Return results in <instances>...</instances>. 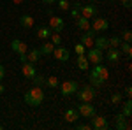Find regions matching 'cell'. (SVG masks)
Returning a JSON list of instances; mask_svg holds the SVG:
<instances>
[{"label":"cell","instance_id":"cell-21","mask_svg":"<svg viewBox=\"0 0 132 130\" xmlns=\"http://www.w3.org/2000/svg\"><path fill=\"white\" fill-rule=\"evenodd\" d=\"M37 39H41V40H48L50 39V35H51V28L50 27H37Z\"/></svg>","mask_w":132,"mask_h":130},{"label":"cell","instance_id":"cell-38","mask_svg":"<svg viewBox=\"0 0 132 130\" xmlns=\"http://www.w3.org/2000/svg\"><path fill=\"white\" fill-rule=\"evenodd\" d=\"M120 2H122V5L125 9H130L132 7V0H120Z\"/></svg>","mask_w":132,"mask_h":130},{"label":"cell","instance_id":"cell-24","mask_svg":"<svg viewBox=\"0 0 132 130\" xmlns=\"http://www.w3.org/2000/svg\"><path fill=\"white\" fill-rule=\"evenodd\" d=\"M122 114L125 116V118H130V116H132V100H130V99H127L125 102H123V106H122Z\"/></svg>","mask_w":132,"mask_h":130},{"label":"cell","instance_id":"cell-36","mask_svg":"<svg viewBox=\"0 0 132 130\" xmlns=\"http://www.w3.org/2000/svg\"><path fill=\"white\" fill-rule=\"evenodd\" d=\"M74 51H76V55H85V51H86V48L83 46L81 42H78V44L74 46Z\"/></svg>","mask_w":132,"mask_h":130},{"label":"cell","instance_id":"cell-34","mask_svg":"<svg viewBox=\"0 0 132 130\" xmlns=\"http://www.w3.org/2000/svg\"><path fill=\"white\" fill-rule=\"evenodd\" d=\"M111 102H113V104H120V102H122V91L113 93V95H111Z\"/></svg>","mask_w":132,"mask_h":130},{"label":"cell","instance_id":"cell-40","mask_svg":"<svg viewBox=\"0 0 132 130\" xmlns=\"http://www.w3.org/2000/svg\"><path fill=\"white\" fill-rule=\"evenodd\" d=\"M125 95H127V99L132 97V86H127V88H125Z\"/></svg>","mask_w":132,"mask_h":130},{"label":"cell","instance_id":"cell-27","mask_svg":"<svg viewBox=\"0 0 132 130\" xmlns=\"http://www.w3.org/2000/svg\"><path fill=\"white\" fill-rule=\"evenodd\" d=\"M78 67L79 70H88V60L85 55H78Z\"/></svg>","mask_w":132,"mask_h":130},{"label":"cell","instance_id":"cell-28","mask_svg":"<svg viewBox=\"0 0 132 130\" xmlns=\"http://www.w3.org/2000/svg\"><path fill=\"white\" fill-rule=\"evenodd\" d=\"M46 84L50 86V88H58V84H60V81L56 76H50L48 79H46Z\"/></svg>","mask_w":132,"mask_h":130},{"label":"cell","instance_id":"cell-31","mask_svg":"<svg viewBox=\"0 0 132 130\" xmlns=\"http://www.w3.org/2000/svg\"><path fill=\"white\" fill-rule=\"evenodd\" d=\"M108 42H109V48H118V46H120V42H122V39H120L118 35H113V37L108 39Z\"/></svg>","mask_w":132,"mask_h":130},{"label":"cell","instance_id":"cell-17","mask_svg":"<svg viewBox=\"0 0 132 130\" xmlns=\"http://www.w3.org/2000/svg\"><path fill=\"white\" fill-rule=\"evenodd\" d=\"M63 118H65L67 123H76V121L79 120V112H78V109H65Z\"/></svg>","mask_w":132,"mask_h":130},{"label":"cell","instance_id":"cell-43","mask_svg":"<svg viewBox=\"0 0 132 130\" xmlns=\"http://www.w3.org/2000/svg\"><path fill=\"white\" fill-rule=\"evenodd\" d=\"M4 90H5V86H4V84H2V83H0V95H2V93H4Z\"/></svg>","mask_w":132,"mask_h":130},{"label":"cell","instance_id":"cell-45","mask_svg":"<svg viewBox=\"0 0 132 130\" xmlns=\"http://www.w3.org/2000/svg\"><path fill=\"white\" fill-rule=\"evenodd\" d=\"M88 2H90V4H93V2H99V0H88Z\"/></svg>","mask_w":132,"mask_h":130},{"label":"cell","instance_id":"cell-47","mask_svg":"<svg viewBox=\"0 0 132 130\" xmlns=\"http://www.w3.org/2000/svg\"><path fill=\"white\" fill-rule=\"evenodd\" d=\"M109 2H116V0H109Z\"/></svg>","mask_w":132,"mask_h":130},{"label":"cell","instance_id":"cell-4","mask_svg":"<svg viewBox=\"0 0 132 130\" xmlns=\"http://www.w3.org/2000/svg\"><path fill=\"white\" fill-rule=\"evenodd\" d=\"M85 56H86V60H88V63H102V60H104V51L97 49V48H88V49L85 51Z\"/></svg>","mask_w":132,"mask_h":130},{"label":"cell","instance_id":"cell-7","mask_svg":"<svg viewBox=\"0 0 132 130\" xmlns=\"http://www.w3.org/2000/svg\"><path fill=\"white\" fill-rule=\"evenodd\" d=\"M50 28L51 32H55V33H62V32L65 30V20L60 18V16H50Z\"/></svg>","mask_w":132,"mask_h":130},{"label":"cell","instance_id":"cell-18","mask_svg":"<svg viewBox=\"0 0 132 130\" xmlns=\"http://www.w3.org/2000/svg\"><path fill=\"white\" fill-rule=\"evenodd\" d=\"M93 48H97V49H101V51H106L108 48H109V42H108V37H104V35H101V37L93 39Z\"/></svg>","mask_w":132,"mask_h":130},{"label":"cell","instance_id":"cell-5","mask_svg":"<svg viewBox=\"0 0 132 130\" xmlns=\"http://www.w3.org/2000/svg\"><path fill=\"white\" fill-rule=\"evenodd\" d=\"M90 28L95 32V33L108 32V28H109V21L106 20V18H99V16H95V18H93V23H90Z\"/></svg>","mask_w":132,"mask_h":130},{"label":"cell","instance_id":"cell-13","mask_svg":"<svg viewBox=\"0 0 132 130\" xmlns=\"http://www.w3.org/2000/svg\"><path fill=\"white\" fill-rule=\"evenodd\" d=\"M11 49L14 51V53H18V55H23V53H27V51H28V46H27L23 40L14 39L12 42H11Z\"/></svg>","mask_w":132,"mask_h":130},{"label":"cell","instance_id":"cell-42","mask_svg":"<svg viewBox=\"0 0 132 130\" xmlns=\"http://www.w3.org/2000/svg\"><path fill=\"white\" fill-rule=\"evenodd\" d=\"M42 2H44V4H48V5H51V4H55L56 0H42Z\"/></svg>","mask_w":132,"mask_h":130},{"label":"cell","instance_id":"cell-35","mask_svg":"<svg viewBox=\"0 0 132 130\" xmlns=\"http://www.w3.org/2000/svg\"><path fill=\"white\" fill-rule=\"evenodd\" d=\"M120 39L125 40V42H130V40H132V32H130V30L122 32V37H120Z\"/></svg>","mask_w":132,"mask_h":130},{"label":"cell","instance_id":"cell-14","mask_svg":"<svg viewBox=\"0 0 132 130\" xmlns=\"http://www.w3.org/2000/svg\"><path fill=\"white\" fill-rule=\"evenodd\" d=\"M88 81H90V84L93 86V88H101L102 84L106 83V81L102 79V77H101V76H99V74H97V72H95L93 69H92V70H90V74H88Z\"/></svg>","mask_w":132,"mask_h":130},{"label":"cell","instance_id":"cell-23","mask_svg":"<svg viewBox=\"0 0 132 130\" xmlns=\"http://www.w3.org/2000/svg\"><path fill=\"white\" fill-rule=\"evenodd\" d=\"M34 23H35V21H34V18H32L30 14H23V16L20 18V25L23 27V28H32Z\"/></svg>","mask_w":132,"mask_h":130},{"label":"cell","instance_id":"cell-22","mask_svg":"<svg viewBox=\"0 0 132 130\" xmlns=\"http://www.w3.org/2000/svg\"><path fill=\"white\" fill-rule=\"evenodd\" d=\"M93 70H95L104 81H108V77H109V70H108V67H104L102 63H95V65H93Z\"/></svg>","mask_w":132,"mask_h":130},{"label":"cell","instance_id":"cell-16","mask_svg":"<svg viewBox=\"0 0 132 130\" xmlns=\"http://www.w3.org/2000/svg\"><path fill=\"white\" fill-rule=\"evenodd\" d=\"M127 120H129V118H125L122 112H118V114H116V125H114V128H116V130H127V128H130V125L127 123Z\"/></svg>","mask_w":132,"mask_h":130},{"label":"cell","instance_id":"cell-26","mask_svg":"<svg viewBox=\"0 0 132 130\" xmlns=\"http://www.w3.org/2000/svg\"><path fill=\"white\" fill-rule=\"evenodd\" d=\"M118 48H122V49H120V53H123V55H127V56H130V55H132L130 42H125V40H123V42H120V46H118Z\"/></svg>","mask_w":132,"mask_h":130},{"label":"cell","instance_id":"cell-10","mask_svg":"<svg viewBox=\"0 0 132 130\" xmlns=\"http://www.w3.org/2000/svg\"><path fill=\"white\" fill-rule=\"evenodd\" d=\"M97 7L93 5V4H88V5H83L81 4V9H79V16H85V18H88V20H92V18H95L97 16Z\"/></svg>","mask_w":132,"mask_h":130},{"label":"cell","instance_id":"cell-9","mask_svg":"<svg viewBox=\"0 0 132 130\" xmlns=\"http://www.w3.org/2000/svg\"><path fill=\"white\" fill-rule=\"evenodd\" d=\"M21 74H23V77L32 79V77L37 74L35 63H32V62H23V63H21Z\"/></svg>","mask_w":132,"mask_h":130},{"label":"cell","instance_id":"cell-39","mask_svg":"<svg viewBox=\"0 0 132 130\" xmlns=\"http://www.w3.org/2000/svg\"><path fill=\"white\" fill-rule=\"evenodd\" d=\"M4 77H5V67H4V65L0 63V81L4 79Z\"/></svg>","mask_w":132,"mask_h":130},{"label":"cell","instance_id":"cell-25","mask_svg":"<svg viewBox=\"0 0 132 130\" xmlns=\"http://www.w3.org/2000/svg\"><path fill=\"white\" fill-rule=\"evenodd\" d=\"M39 49H41V53H42V55H51V53H53V49H55V46L51 44L50 40H46V42L42 44V46L39 48Z\"/></svg>","mask_w":132,"mask_h":130},{"label":"cell","instance_id":"cell-1","mask_svg":"<svg viewBox=\"0 0 132 130\" xmlns=\"http://www.w3.org/2000/svg\"><path fill=\"white\" fill-rule=\"evenodd\" d=\"M44 100V91L41 86H34L32 90H28L25 93V102L30 106V107H39Z\"/></svg>","mask_w":132,"mask_h":130},{"label":"cell","instance_id":"cell-44","mask_svg":"<svg viewBox=\"0 0 132 130\" xmlns=\"http://www.w3.org/2000/svg\"><path fill=\"white\" fill-rule=\"evenodd\" d=\"M14 4H21V2H25V0H12Z\"/></svg>","mask_w":132,"mask_h":130},{"label":"cell","instance_id":"cell-12","mask_svg":"<svg viewBox=\"0 0 132 130\" xmlns=\"http://www.w3.org/2000/svg\"><path fill=\"white\" fill-rule=\"evenodd\" d=\"M93 33H95V32L90 28V30H86L85 33L79 35V42H81L86 49H88V48H93Z\"/></svg>","mask_w":132,"mask_h":130},{"label":"cell","instance_id":"cell-30","mask_svg":"<svg viewBox=\"0 0 132 130\" xmlns=\"http://www.w3.org/2000/svg\"><path fill=\"white\" fill-rule=\"evenodd\" d=\"M79 9H81V4H79V2H76V4L72 5L71 9H69V11H71V16L74 18V20H76V18L79 16Z\"/></svg>","mask_w":132,"mask_h":130},{"label":"cell","instance_id":"cell-29","mask_svg":"<svg viewBox=\"0 0 132 130\" xmlns=\"http://www.w3.org/2000/svg\"><path fill=\"white\" fill-rule=\"evenodd\" d=\"M32 81H34V86H44V84H46V79H44V77H42V76H39V74H35V76H34V77H32Z\"/></svg>","mask_w":132,"mask_h":130},{"label":"cell","instance_id":"cell-41","mask_svg":"<svg viewBox=\"0 0 132 130\" xmlns=\"http://www.w3.org/2000/svg\"><path fill=\"white\" fill-rule=\"evenodd\" d=\"M20 62H21V63H23V62H28V58H27V53L20 55Z\"/></svg>","mask_w":132,"mask_h":130},{"label":"cell","instance_id":"cell-8","mask_svg":"<svg viewBox=\"0 0 132 130\" xmlns=\"http://www.w3.org/2000/svg\"><path fill=\"white\" fill-rule=\"evenodd\" d=\"M78 112H79V116L88 118V120H90L93 114H97L95 106H93V104H90V102H81V104H79V107H78Z\"/></svg>","mask_w":132,"mask_h":130},{"label":"cell","instance_id":"cell-37","mask_svg":"<svg viewBox=\"0 0 132 130\" xmlns=\"http://www.w3.org/2000/svg\"><path fill=\"white\" fill-rule=\"evenodd\" d=\"M74 128L76 130H90L92 127H90V123H76Z\"/></svg>","mask_w":132,"mask_h":130},{"label":"cell","instance_id":"cell-6","mask_svg":"<svg viewBox=\"0 0 132 130\" xmlns=\"http://www.w3.org/2000/svg\"><path fill=\"white\" fill-rule=\"evenodd\" d=\"M90 127L93 130H108L109 128V123H108V118H106V116H97V114H93L90 118Z\"/></svg>","mask_w":132,"mask_h":130},{"label":"cell","instance_id":"cell-20","mask_svg":"<svg viewBox=\"0 0 132 130\" xmlns=\"http://www.w3.org/2000/svg\"><path fill=\"white\" fill-rule=\"evenodd\" d=\"M42 56V53L39 48H34V49H28L27 51V58H28V62H32V63H35V62H39V58Z\"/></svg>","mask_w":132,"mask_h":130},{"label":"cell","instance_id":"cell-32","mask_svg":"<svg viewBox=\"0 0 132 130\" xmlns=\"http://www.w3.org/2000/svg\"><path fill=\"white\" fill-rule=\"evenodd\" d=\"M50 42L53 44V46H60V44H62L60 33H51V35H50Z\"/></svg>","mask_w":132,"mask_h":130},{"label":"cell","instance_id":"cell-3","mask_svg":"<svg viewBox=\"0 0 132 130\" xmlns=\"http://www.w3.org/2000/svg\"><path fill=\"white\" fill-rule=\"evenodd\" d=\"M58 88H60L62 97H72V95L76 93V90L79 88V84H78V81L69 79V81H63V83H60V84H58Z\"/></svg>","mask_w":132,"mask_h":130},{"label":"cell","instance_id":"cell-2","mask_svg":"<svg viewBox=\"0 0 132 130\" xmlns=\"http://www.w3.org/2000/svg\"><path fill=\"white\" fill-rule=\"evenodd\" d=\"M74 95L78 97L79 102H93V99H95L97 93H95V90H93L92 84H86V86H79Z\"/></svg>","mask_w":132,"mask_h":130},{"label":"cell","instance_id":"cell-15","mask_svg":"<svg viewBox=\"0 0 132 130\" xmlns=\"http://www.w3.org/2000/svg\"><path fill=\"white\" fill-rule=\"evenodd\" d=\"M106 51H108V55H106L108 62H111V63H118V62H120L122 53H120V49H118V48H108Z\"/></svg>","mask_w":132,"mask_h":130},{"label":"cell","instance_id":"cell-19","mask_svg":"<svg viewBox=\"0 0 132 130\" xmlns=\"http://www.w3.org/2000/svg\"><path fill=\"white\" fill-rule=\"evenodd\" d=\"M76 27H78L81 32L90 30V20L85 18V16H78V18H76Z\"/></svg>","mask_w":132,"mask_h":130},{"label":"cell","instance_id":"cell-11","mask_svg":"<svg viewBox=\"0 0 132 130\" xmlns=\"http://www.w3.org/2000/svg\"><path fill=\"white\" fill-rule=\"evenodd\" d=\"M51 55H53L58 62H67V60H69V56H71L69 49H65V48H62V46H55V49H53Z\"/></svg>","mask_w":132,"mask_h":130},{"label":"cell","instance_id":"cell-33","mask_svg":"<svg viewBox=\"0 0 132 130\" xmlns=\"http://www.w3.org/2000/svg\"><path fill=\"white\" fill-rule=\"evenodd\" d=\"M58 2V9L60 11H69L71 9V4L67 2V0H56Z\"/></svg>","mask_w":132,"mask_h":130},{"label":"cell","instance_id":"cell-46","mask_svg":"<svg viewBox=\"0 0 132 130\" xmlns=\"http://www.w3.org/2000/svg\"><path fill=\"white\" fill-rule=\"evenodd\" d=\"M2 128H4V127H2V125H0V130H2Z\"/></svg>","mask_w":132,"mask_h":130}]
</instances>
